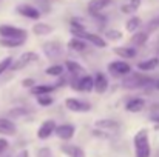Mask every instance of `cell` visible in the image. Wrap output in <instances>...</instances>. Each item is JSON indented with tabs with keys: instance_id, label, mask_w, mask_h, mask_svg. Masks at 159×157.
<instances>
[{
	"instance_id": "32",
	"label": "cell",
	"mask_w": 159,
	"mask_h": 157,
	"mask_svg": "<svg viewBox=\"0 0 159 157\" xmlns=\"http://www.w3.org/2000/svg\"><path fill=\"white\" fill-rule=\"evenodd\" d=\"M12 62H14V59H12L11 55H6V57H3V59L0 60V79H2V77L11 69Z\"/></svg>"
},
{
	"instance_id": "29",
	"label": "cell",
	"mask_w": 159,
	"mask_h": 157,
	"mask_svg": "<svg viewBox=\"0 0 159 157\" xmlns=\"http://www.w3.org/2000/svg\"><path fill=\"white\" fill-rule=\"evenodd\" d=\"M25 42H26V39H9V37H0V46H3V48H9V50H12V48H20V46H23V45H25Z\"/></svg>"
},
{
	"instance_id": "19",
	"label": "cell",
	"mask_w": 159,
	"mask_h": 157,
	"mask_svg": "<svg viewBox=\"0 0 159 157\" xmlns=\"http://www.w3.org/2000/svg\"><path fill=\"white\" fill-rule=\"evenodd\" d=\"M57 89L56 83H36L33 88H30L31 96H43V94H53Z\"/></svg>"
},
{
	"instance_id": "43",
	"label": "cell",
	"mask_w": 159,
	"mask_h": 157,
	"mask_svg": "<svg viewBox=\"0 0 159 157\" xmlns=\"http://www.w3.org/2000/svg\"><path fill=\"white\" fill-rule=\"evenodd\" d=\"M158 57H159V43H158Z\"/></svg>"
},
{
	"instance_id": "16",
	"label": "cell",
	"mask_w": 159,
	"mask_h": 157,
	"mask_svg": "<svg viewBox=\"0 0 159 157\" xmlns=\"http://www.w3.org/2000/svg\"><path fill=\"white\" fill-rule=\"evenodd\" d=\"M94 126L101 131H105V133H117L120 129V123L117 120H113V119H101V120H96Z\"/></svg>"
},
{
	"instance_id": "4",
	"label": "cell",
	"mask_w": 159,
	"mask_h": 157,
	"mask_svg": "<svg viewBox=\"0 0 159 157\" xmlns=\"http://www.w3.org/2000/svg\"><path fill=\"white\" fill-rule=\"evenodd\" d=\"M107 71L110 72V76H113L116 79H122L127 74H130L133 71V68L127 60L119 59V60H113V62L107 63Z\"/></svg>"
},
{
	"instance_id": "31",
	"label": "cell",
	"mask_w": 159,
	"mask_h": 157,
	"mask_svg": "<svg viewBox=\"0 0 159 157\" xmlns=\"http://www.w3.org/2000/svg\"><path fill=\"white\" fill-rule=\"evenodd\" d=\"M104 37L108 42H120L124 39V33L116 29V28H108L104 31Z\"/></svg>"
},
{
	"instance_id": "17",
	"label": "cell",
	"mask_w": 159,
	"mask_h": 157,
	"mask_svg": "<svg viewBox=\"0 0 159 157\" xmlns=\"http://www.w3.org/2000/svg\"><path fill=\"white\" fill-rule=\"evenodd\" d=\"M88 42L87 40H84V39H80V37H71L68 42H66V48L70 50L71 52H85L88 50Z\"/></svg>"
},
{
	"instance_id": "27",
	"label": "cell",
	"mask_w": 159,
	"mask_h": 157,
	"mask_svg": "<svg viewBox=\"0 0 159 157\" xmlns=\"http://www.w3.org/2000/svg\"><path fill=\"white\" fill-rule=\"evenodd\" d=\"M142 26V19L139 17V15H131L127 22H125V31L127 33H130V34H133V33H136V31H139V28Z\"/></svg>"
},
{
	"instance_id": "1",
	"label": "cell",
	"mask_w": 159,
	"mask_h": 157,
	"mask_svg": "<svg viewBox=\"0 0 159 157\" xmlns=\"http://www.w3.org/2000/svg\"><path fill=\"white\" fill-rule=\"evenodd\" d=\"M155 83V79H152L150 76L144 74L142 71L141 72H130L127 74L125 77H122V88L125 89H130V91H134V89H142V88H147V86H153Z\"/></svg>"
},
{
	"instance_id": "20",
	"label": "cell",
	"mask_w": 159,
	"mask_h": 157,
	"mask_svg": "<svg viewBox=\"0 0 159 157\" xmlns=\"http://www.w3.org/2000/svg\"><path fill=\"white\" fill-rule=\"evenodd\" d=\"M63 65H65L66 72L71 74V76H74V77H79V76H82V74L87 72V69L84 68V65H80L77 60H71V59H68V60L63 62Z\"/></svg>"
},
{
	"instance_id": "36",
	"label": "cell",
	"mask_w": 159,
	"mask_h": 157,
	"mask_svg": "<svg viewBox=\"0 0 159 157\" xmlns=\"http://www.w3.org/2000/svg\"><path fill=\"white\" fill-rule=\"evenodd\" d=\"M159 28V15L156 19H153L152 22H148V25H147V31L148 33H152V31H156Z\"/></svg>"
},
{
	"instance_id": "22",
	"label": "cell",
	"mask_w": 159,
	"mask_h": 157,
	"mask_svg": "<svg viewBox=\"0 0 159 157\" xmlns=\"http://www.w3.org/2000/svg\"><path fill=\"white\" fill-rule=\"evenodd\" d=\"M158 66H159V57L158 55L148 57V59H145V60H141V62H138V65H136V68H138L139 71H142V72L155 71Z\"/></svg>"
},
{
	"instance_id": "26",
	"label": "cell",
	"mask_w": 159,
	"mask_h": 157,
	"mask_svg": "<svg viewBox=\"0 0 159 157\" xmlns=\"http://www.w3.org/2000/svg\"><path fill=\"white\" fill-rule=\"evenodd\" d=\"M87 22L82 17H71L70 19V33H80V31H87Z\"/></svg>"
},
{
	"instance_id": "34",
	"label": "cell",
	"mask_w": 159,
	"mask_h": 157,
	"mask_svg": "<svg viewBox=\"0 0 159 157\" xmlns=\"http://www.w3.org/2000/svg\"><path fill=\"white\" fill-rule=\"evenodd\" d=\"M31 111L30 109H26V108H12L9 112H8V116L11 117V119H17V117H25V116H28Z\"/></svg>"
},
{
	"instance_id": "28",
	"label": "cell",
	"mask_w": 159,
	"mask_h": 157,
	"mask_svg": "<svg viewBox=\"0 0 159 157\" xmlns=\"http://www.w3.org/2000/svg\"><path fill=\"white\" fill-rule=\"evenodd\" d=\"M141 3H142V0H128V2H125V3L120 5V12H122V14H130V15H133V14L141 8Z\"/></svg>"
},
{
	"instance_id": "11",
	"label": "cell",
	"mask_w": 159,
	"mask_h": 157,
	"mask_svg": "<svg viewBox=\"0 0 159 157\" xmlns=\"http://www.w3.org/2000/svg\"><path fill=\"white\" fill-rule=\"evenodd\" d=\"M56 126H57V123L54 122L53 119L43 120V122L40 123V126L37 128V139H39V140H47V139H50L54 134V131H56Z\"/></svg>"
},
{
	"instance_id": "37",
	"label": "cell",
	"mask_w": 159,
	"mask_h": 157,
	"mask_svg": "<svg viewBox=\"0 0 159 157\" xmlns=\"http://www.w3.org/2000/svg\"><path fill=\"white\" fill-rule=\"evenodd\" d=\"M36 85V80L34 79H23L22 80V86L23 88H33Z\"/></svg>"
},
{
	"instance_id": "18",
	"label": "cell",
	"mask_w": 159,
	"mask_h": 157,
	"mask_svg": "<svg viewBox=\"0 0 159 157\" xmlns=\"http://www.w3.org/2000/svg\"><path fill=\"white\" fill-rule=\"evenodd\" d=\"M113 52L119 57V59H124V60H131L138 55V48L136 46H114L113 48Z\"/></svg>"
},
{
	"instance_id": "3",
	"label": "cell",
	"mask_w": 159,
	"mask_h": 157,
	"mask_svg": "<svg viewBox=\"0 0 159 157\" xmlns=\"http://www.w3.org/2000/svg\"><path fill=\"white\" fill-rule=\"evenodd\" d=\"M70 88L77 93H91L94 91V77L91 74H82L79 77H74L70 83Z\"/></svg>"
},
{
	"instance_id": "9",
	"label": "cell",
	"mask_w": 159,
	"mask_h": 157,
	"mask_svg": "<svg viewBox=\"0 0 159 157\" xmlns=\"http://www.w3.org/2000/svg\"><path fill=\"white\" fill-rule=\"evenodd\" d=\"M42 52L47 59L54 60V59H59L63 52V46L59 40H48L45 43H42Z\"/></svg>"
},
{
	"instance_id": "5",
	"label": "cell",
	"mask_w": 159,
	"mask_h": 157,
	"mask_svg": "<svg viewBox=\"0 0 159 157\" xmlns=\"http://www.w3.org/2000/svg\"><path fill=\"white\" fill-rule=\"evenodd\" d=\"M74 37H80L84 40H87L91 46L94 48H99V50H105L108 48V40L104 37V34H99V33H91V31H80V33H74L73 34Z\"/></svg>"
},
{
	"instance_id": "2",
	"label": "cell",
	"mask_w": 159,
	"mask_h": 157,
	"mask_svg": "<svg viewBox=\"0 0 159 157\" xmlns=\"http://www.w3.org/2000/svg\"><path fill=\"white\" fill-rule=\"evenodd\" d=\"M133 146H134V157H152V145H150L148 129L142 128L134 134Z\"/></svg>"
},
{
	"instance_id": "42",
	"label": "cell",
	"mask_w": 159,
	"mask_h": 157,
	"mask_svg": "<svg viewBox=\"0 0 159 157\" xmlns=\"http://www.w3.org/2000/svg\"><path fill=\"white\" fill-rule=\"evenodd\" d=\"M153 109H155V111H156V109H159V103L158 105H153Z\"/></svg>"
},
{
	"instance_id": "23",
	"label": "cell",
	"mask_w": 159,
	"mask_h": 157,
	"mask_svg": "<svg viewBox=\"0 0 159 157\" xmlns=\"http://www.w3.org/2000/svg\"><path fill=\"white\" fill-rule=\"evenodd\" d=\"M148 39H150L148 31H136L130 37V45L131 46H136V48H141V46H144L148 42Z\"/></svg>"
},
{
	"instance_id": "41",
	"label": "cell",
	"mask_w": 159,
	"mask_h": 157,
	"mask_svg": "<svg viewBox=\"0 0 159 157\" xmlns=\"http://www.w3.org/2000/svg\"><path fill=\"white\" fill-rule=\"evenodd\" d=\"M153 88H155L156 91H159V79H155V83H153Z\"/></svg>"
},
{
	"instance_id": "33",
	"label": "cell",
	"mask_w": 159,
	"mask_h": 157,
	"mask_svg": "<svg viewBox=\"0 0 159 157\" xmlns=\"http://www.w3.org/2000/svg\"><path fill=\"white\" fill-rule=\"evenodd\" d=\"M36 102L39 106L42 108H48L54 103V97H51V94H43V96H36Z\"/></svg>"
},
{
	"instance_id": "35",
	"label": "cell",
	"mask_w": 159,
	"mask_h": 157,
	"mask_svg": "<svg viewBox=\"0 0 159 157\" xmlns=\"http://www.w3.org/2000/svg\"><path fill=\"white\" fill-rule=\"evenodd\" d=\"M8 148H9V142H8V139L5 136H2L0 137V157L8 151Z\"/></svg>"
},
{
	"instance_id": "6",
	"label": "cell",
	"mask_w": 159,
	"mask_h": 157,
	"mask_svg": "<svg viewBox=\"0 0 159 157\" xmlns=\"http://www.w3.org/2000/svg\"><path fill=\"white\" fill-rule=\"evenodd\" d=\"M39 54L34 51H26L23 54H20L17 59H14L12 65H11V71H22L25 69L26 66L33 65V63H37L39 62Z\"/></svg>"
},
{
	"instance_id": "30",
	"label": "cell",
	"mask_w": 159,
	"mask_h": 157,
	"mask_svg": "<svg viewBox=\"0 0 159 157\" xmlns=\"http://www.w3.org/2000/svg\"><path fill=\"white\" fill-rule=\"evenodd\" d=\"M65 72H66V69H65V65L63 63H53V65H50V66L45 68V74L50 76V77H56V79L60 77Z\"/></svg>"
},
{
	"instance_id": "40",
	"label": "cell",
	"mask_w": 159,
	"mask_h": 157,
	"mask_svg": "<svg viewBox=\"0 0 159 157\" xmlns=\"http://www.w3.org/2000/svg\"><path fill=\"white\" fill-rule=\"evenodd\" d=\"M14 157H30V154H28V151L26 150H23V151H20V153H17Z\"/></svg>"
},
{
	"instance_id": "25",
	"label": "cell",
	"mask_w": 159,
	"mask_h": 157,
	"mask_svg": "<svg viewBox=\"0 0 159 157\" xmlns=\"http://www.w3.org/2000/svg\"><path fill=\"white\" fill-rule=\"evenodd\" d=\"M60 150L66 157H87L84 150L80 146H77V145H68L66 143V145H62Z\"/></svg>"
},
{
	"instance_id": "21",
	"label": "cell",
	"mask_w": 159,
	"mask_h": 157,
	"mask_svg": "<svg viewBox=\"0 0 159 157\" xmlns=\"http://www.w3.org/2000/svg\"><path fill=\"white\" fill-rule=\"evenodd\" d=\"M16 133H17L16 123L8 117H0V134L5 137H9V136H14Z\"/></svg>"
},
{
	"instance_id": "39",
	"label": "cell",
	"mask_w": 159,
	"mask_h": 157,
	"mask_svg": "<svg viewBox=\"0 0 159 157\" xmlns=\"http://www.w3.org/2000/svg\"><path fill=\"white\" fill-rule=\"evenodd\" d=\"M150 120L155 123V125H158L159 126V112H155V114H152L150 116Z\"/></svg>"
},
{
	"instance_id": "7",
	"label": "cell",
	"mask_w": 159,
	"mask_h": 157,
	"mask_svg": "<svg viewBox=\"0 0 159 157\" xmlns=\"http://www.w3.org/2000/svg\"><path fill=\"white\" fill-rule=\"evenodd\" d=\"M65 108L71 112L84 114V112L91 111V103H88L82 99H77V97H68V99H65Z\"/></svg>"
},
{
	"instance_id": "24",
	"label": "cell",
	"mask_w": 159,
	"mask_h": 157,
	"mask_svg": "<svg viewBox=\"0 0 159 157\" xmlns=\"http://www.w3.org/2000/svg\"><path fill=\"white\" fill-rule=\"evenodd\" d=\"M31 31H33V34L37 36V37H45V36H50V34L53 33L54 28L51 25L45 23V22H39V20H37V23L33 25Z\"/></svg>"
},
{
	"instance_id": "15",
	"label": "cell",
	"mask_w": 159,
	"mask_h": 157,
	"mask_svg": "<svg viewBox=\"0 0 159 157\" xmlns=\"http://www.w3.org/2000/svg\"><path fill=\"white\" fill-rule=\"evenodd\" d=\"M145 106H147V102L144 97H130L125 102V111L131 112V114H138V112L144 111Z\"/></svg>"
},
{
	"instance_id": "14",
	"label": "cell",
	"mask_w": 159,
	"mask_h": 157,
	"mask_svg": "<svg viewBox=\"0 0 159 157\" xmlns=\"http://www.w3.org/2000/svg\"><path fill=\"white\" fill-rule=\"evenodd\" d=\"M94 93L96 94H105L110 88V80H108V76L105 72H101L98 71L94 76Z\"/></svg>"
},
{
	"instance_id": "12",
	"label": "cell",
	"mask_w": 159,
	"mask_h": 157,
	"mask_svg": "<svg viewBox=\"0 0 159 157\" xmlns=\"http://www.w3.org/2000/svg\"><path fill=\"white\" fill-rule=\"evenodd\" d=\"M54 134H56L60 140L68 142V140H71V139L74 137V134H76V126L71 125V123H62V125H57Z\"/></svg>"
},
{
	"instance_id": "10",
	"label": "cell",
	"mask_w": 159,
	"mask_h": 157,
	"mask_svg": "<svg viewBox=\"0 0 159 157\" xmlns=\"http://www.w3.org/2000/svg\"><path fill=\"white\" fill-rule=\"evenodd\" d=\"M0 37H9V39H26L28 31L19 26L12 25H0Z\"/></svg>"
},
{
	"instance_id": "13",
	"label": "cell",
	"mask_w": 159,
	"mask_h": 157,
	"mask_svg": "<svg viewBox=\"0 0 159 157\" xmlns=\"http://www.w3.org/2000/svg\"><path fill=\"white\" fill-rule=\"evenodd\" d=\"M113 5H114V0H90L87 5V11L90 15H93V14L104 12L107 8H110Z\"/></svg>"
},
{
	"instance_id": "38",
	"label": "cell",
	"mask_w": 159,
	"mask_h": 157,
	"mask_svg": "<svg viewBox=\"0 0 159 157\" xmlns=\"http://www.w3.org/2000/svg\"><path fill=\"white\" fill-rule=\"evenodd\" d=\"M37 157H53L51 150H48V148H40L39 153H37Z\"/></svg>"
},
{
	"instance_id": "8",
	"label": "cell",
	"mask_w": 159,
	"mask_h": 157,
	"mask_svg": "<svg viewBox=\"0 0 159 157\" xmlns=\"http://www.w3.org/2000/svg\"><path fill=\"white\" fill-rule=\"evenodd\" d=\"M16 11H17L19 15L30 19V20H36V22L40 20V17H42V11L31 3H20V5H17Z\"/></svg>"
}]
</instances>
